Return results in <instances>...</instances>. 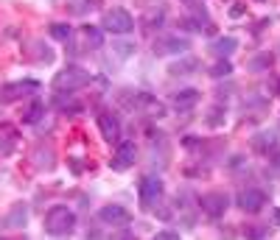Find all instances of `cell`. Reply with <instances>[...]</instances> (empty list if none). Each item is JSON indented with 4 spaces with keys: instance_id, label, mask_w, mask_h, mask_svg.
<instances>
[{
    "instance_id": "6da1fadb",
    "label": "cell",
    "mask_w": 280,
    "mask_h": 240,
    "mask_svg": "<svg viewBox=\"0 0 280 240\" xmlns=\"http://www.w3.org/2000/svg\"><path fill=\"white\" fill-rule=\"evenodd\" d=\"M76 226V212L70 207H51L45 215V232L53 237H62V235H70Z\"/></svg>"
},
{
    "instance_id": "7a4b0ae2",
    "label": "cell",
    "mask_w": 280,
    "mask_h": 240,
    "mask_svg": "<svg viewBox=\"0 0 280 240\" xmlns=\"http://www.w3.org/2000/svg\"><path fill=\"white\" fill-rule=\"evenodd\" d=\"M90 84V73L81 67H64L62 73L53 79V87L59 89V92H76V89L87 87Z\"/></svg>"
},
{
    "instance_id": "3957f363",
    "label": "cell",
    "mask_w": 280,
    "mask_h": 240,
    "mask_svg": "<svg viewBox=\"0 0 280 240\" xmlns=\"http://www.w3.org/2000/svg\"><path fill=\"white\" fill-rule=\"evenodd\" d=\"M104 28L112 34H129L135 28V20L126 9H110L104 14Z\"/></svg>"
},
{
    "instance_id": "277c9868",
    "label": "cell",
    "mask_w": 280,
    "mask_h": 240,
    "mask_svg": "<svg viewBox=\"0 0 280 240\" xmlns=\"http://www.w3.org/2000/svg\"><path fill=\"white\" fill-rule=\"evenodd\" d=\"M138 196H140V204L143 209H152L157 199L163 196V182L157 176H143L140 179V187H138Z\"/></svg>"
},
{
    "instance_id": "5b68a950",
    "label": "cell",
    "mask_w": 280,
    "mask_h": 240,
    "mask_svg": "<svg viewBox=\"0 0 280 240\" xmlns=\"http://www.w3.org/2000/svg\"><path fill=\"white\" fill-rule=\"evenodd\" d=\"M235 204L238 209H244V212H261L266 204V193L258 187H244L241 193L235 196Z\"/></svg>"
},
{
    "instance_id": "8992f818",
    "label": "cell",
    "mask_w": 280,
    "mask_h": 240,
    "mask_svg": "<svg viewBox=\"0 0 280 240\" xmlns=\"http://www.w3.org/2000/svg\"><path fill=\"white\" fill-rule=\"evenodd\" d=\"M190 51V39L185 37H163L154 42V53L157 56H182Z\"/></svg>"
},
{
    "instance_id": "52a82bcc",
    "label": "cell",
    "mask_w": 280,
    "mask_h": 240,
    "mask_svg": "<svg viewBox=\"0 0 280 240\" xmlns=\"http://www.w3.org/2000/svg\"><path fill=\"white\" fill-rule=\"evenodd\" d=\"M135 157H138L135 142H121V146L115 148V154H112V167H115V171H129V167L135 165Z\"/></svg>"
},
{
    "instance_id": "ba28073f",
    "label": "cell",
    "mask_w": 280,
    "mask_h": 240,
    "mask_svg": "<svg viewBox=\"0 0 280 240\" xmlns=\"http://www.w3.org/2000/svg\"><path fill=\"white\" fill-rule=\"evenodd\" d=\"M199 207L205 215H210V218H219V215H224V209H227V196L224 193H205L199 199Z\"/></svg>"
},
{
    "instance_id": "9c48e42d",
    "label": "cell",
    "mask_w": 280,
    "mask_h": 240,
    "mask_svg": "<svg viewBox=\"0 0 280 240\" xmlns=\"http://www.w3.org/2000/svg\"><path fill=\"white\" fill-rule=\"evenodd\" d=\"M98 129H101V137H104L106 142H118V137H121V123H118V117L112 115V112H101L98 115Z\"/></svg>"
},
{
    "instance_id": "30bf717a",
    "label": "cell",
    "mask_w": 280,
    "mask_h": 240,
    "mask_svg": "<svg viewBox=\"0 0 280 240\" xmlns=\"http://www.w3.org/2000/svg\"><path fill=\"white\" fill-rule=\"evenodd\" d=\"M98 218L104 221V224H110V226H123V224L132 221V215H129V209H123L121 204H106V207L98 212Z\"/></svg>"
},
{
    "instance_id": "8fae6325",
    "label": "cell",
    "mask_w": 280,
    "mask_h": 240,
    "mask_svg": "<svg viewBox=\"0 0 280 240\" xmlns=\"http://www.w3.org/2000/svg\"><path fill=\"white\" fill-rule=\"evenodd\" d=\"M199 98H202V92H199V89L185 87V89H177V92L171 95V104H174L177 109H190V106H196V104H199Z\"/></svg>"
},
{
    "instance_id": "7c38bea8",
    "label": "cell",
    "mask_w": 280,
    "mask_h": 240,
    "mask_svg": "<svg viewBox=\"0 0 280 240\" xmlns=\"http://www.w3.org/2000/svg\"><path fill=\"white\" fill-rule=\"evenodd\" d=\"M34 89H37V81H17V84H9V87L0 89V95H3L0 101H17V98H23V95L34 92Z\"/></svg>"
},
{
    "instance_id": "4fadbf2b",
    "label": "cell",
    "mask_w": 280,
    "mask_h": 240,
    "mask_svg": "<svg viewBox=\"0 0 280 240\" xmlns=\"http://www.w3.org/2000/svg\"><path fill=\"white\" fill-rule=\"evenodd\" d=\"M28 221V209L23 207V204H17V207H11V212L3 218V226L6 229H23Z\"/></svg>"
},
{
    "instance_id": "5bb4252c",
    "label": "cell",
    "mask_w": 280,
    "mask_h": 240,
    "mask_svg": "<svg viewBox=\"0 0 280 240\" xmlns=\"http://www.w3.org/2000/svg\"><path fill=\"white\" fill-rule=\"evenodd\" d=\"M34 165L39 167V171H51L53 162H56V154H53L51 146H37V151H34Z\"/></svg>"
},
{
    "instance_id": "9a60e30c",
    "label": "cell",
    "mask_w": 280,
    "mask_h": 240,
    "mask_svg": "<svg viewBox=\"0 0 280 240\" xmlns=\"http://www.w3.org/2000/svg\"><path fill=\"white\" fill-rule=\"evenodd\" d=\"M235 51H238V39L235 37H219L210 45V53H216L219 59H227L230 53H235Z\"/></svg>"
},
{
    "instance_id": "2e32d148",
    "label": "cell",
    "mask_w": 280,
    "mask_h": 240,
    "mask_svg": "<svg viewBox=\"0 0 280 240\" xmlns=\"http://www.w3.org/2000/svg\"><path fill=\"white\" fill-rule=\"evenodd\" d=\"M275 142H277V134H275V131H261V134L252 137V148H255L258 154L275 151Z\"/></svg>"
},
{
    "instance_id": "e0dca14e",
    "label": "cell",
    "mask_w": 280,
    "mask_h": 240,
    "mask_svg": "<svg viewBox=\"0 0 280 240\" xmlns=\"http://www.w3.org/2000/svg\"><path fill=\"white\" fill-rule=\"evenodd\" d=\"M193 70H199V62H196V59H182V62H174L168 67V73L171 76H185V73H193Z\"/></svg>"
},
{
    "instance_id": "ac0fdd59",
    "label": "cell",
    "mask_w": 280,
    "mask_h": 240,
    "mask_svg": "<svg viewBox=\"0 0 280 240\" xmlns=\"http://www.w3.org/2000/svg\"><path fill=\"white\" fill-rule=\"evenodd\" d=\"M48 31H51V37L59 39V42H68L70 39V26H68V22H53Z\"/></svg>"
},
{
    "instance_id": "d6986e66",
    "label": "cell",
    "mask_w": 280,
    "mask_h": 240,
    "mask_svg": "<svg viewBox=\"0 0 280 240\" xmlns=\"http://www.w3.org/2000/svg\"><path fill=\"white\" fill-rule=\"evenodd\" d=\"M230 73H233V64H230L227 59H219V62L210 67V76H213V79H224V76H230Z\"/></svg>"
},
{
    "instance_id": "ffe728a7",
    "label": "cell",
    "mask_w": 280,
    "mask_h": 240,
    "mask_svg": "<svg viewBox=\"0 0 280 240\" xmlns=\"http://www.w3.org/2000/svg\"><path fill=\"white\" fill-rule=\"evenodd\" d=\"M84 39H87V45H93V47L104 45V34H101V28H93V26L84 28Z\"/></svg>"
},
{
    "instance_id": "44dd1931",
    "label": "cell",
    "mask_w": 280,
    "mask_h": 240,
    "mask_svg": "<svg viewBox=\"0 0 280 240\" xmlns=\"http://www.w3.org/2000/svg\"><path fill=\"white\" fill-rule=\"evenodd\" d=\"M39 117H42V104H39V101H34V104L26 109V115H23V123H37Z\"/></svg>"
},
{
    "instance_id": "7402d4cb",
    "label": "cell",
    "mask_w": 280,
    "mask_h": 240,
    "mask_svg": "<svg viewBox=\"0 0 280 240\" xmlns=\"http://www.w3.org/2000/svg\"><path fill=\"white\" fill-rule=\"evenodd\" d=\"M224 123V106H213L210 112H207V126H213V129H219V126Z\"/></svg>"
},
{
    "instance_id": "603a6c76",
    "label": "cell",
    "mask_w": 280,
    "mask_h": 240,
    "mask_svg": "<svg viewBox=\"0 0 280 240\" xmlns=\"http://www.w3.org/2000/svg\"><path fill=\"white\" fill-rule=\"evenodd\" d=\"M269 64H272V56H269V53H261V56H255L252 62L247 64V67H249V70H266Z\"/></svg>"
},
{
    "instance_id": "cb8c5ba5",
    "label": "cell",
    "mask_w": 280,
    "mask_h": 240,
    "mask_svg": "<svg viewBox=\"0 0 280 240\" xmlns=\"http://www.w3.org/2000/svg\"><path fill=\"white\" fill-rule=\"evenodd\" d=\"M112 47H115V53H118L121 59H126V56H132V53H135V45H132V42H115Z\"/></svg>"
},
{
    "instance_id": "d4e9b609",
    "label": "cell",
    "mask_w": 280,
    "mask_h": 240,
    "mask_svg": "<svg viewBox=\"0 0 280 240\" xmlns=\"http://www.w3.org/2000/svg\"><path fill=\"white\" fill-rule=\"evenodd\" d=\"M34 47L39 51V56H37L39 62H45V64H48V62H53V53H51V47H42V45H34Z\"/></svg>"
},
{
    "instance_id": "484cf974",
    "label": "cell",
    "mask_w": 280,
    "mask_h": 240,
    "mask_svg": "<svg viewBox=\"0 0 280 240\" xmlns=\"http://www.w3.org/2000/svg\"><path fill=\"white\" fill-rule=\"evenodd\" d=\"M152 240H180V235H177V232H157V237H152Z\"/></svg>"
},
{
    "instance_id": "4316f807",
    "label": "cell",
    "mask_w": 280,
    "mask_h": 240,
    "mask_svg": "<svg viewBox=\"0 0 280 240\" xmlns=\"http://www.w3.org/2000/svg\"><path fill=\"white\" fill-rule=\"evenodd\" d=\"M244 11H247V9H244V3H233V9H230V17H235V20H238V17H244Z\"/></svg>"
},
{
    "instance_id": "83f0119b",
    "label": "cell",
    "mask_w": 280,
    "mask_h": 240,
    "mask_svg": "<svg viewBox=\"0 0 280 240\" xmlns=\"http://www.w3.org/2000/svg\"><path fill=\"white\" fill-rule=\"evenodd\" d=\"M272 224L280 226V209H275V212H272Z\"/></svg>"
},
{
    "instance_id": "f1b7e54d",
    "label": "cell",
    "mask_w": 280,
    "mask_h": 240,
    "mask_svg": "<svg viewBox=\"0 0 280 240\" xmlns=\"http://www.w3.org/2000/svg\"><path fill=\"white\" fill-rule=\"evenodd\" d=\"M115 240H138V237H135V235H129V232H123V235H118Z\"/></svg>"
},
{
    "instance_id": "f546056e",
    "label": "cell",
    "mask_w": 280,
    "mask_h": 240,
    "mask_svg": "<svg viewBox=\"0 0 280 240\" xmlns=\"http://www.w3.org/2000/svg\"><path fill=\"white\" fill-rule=\"evenodd\" d=\"M87 240H101L98 235H87Z\"/></svg>"
},
{
    "instance_id": "4dcf8cb0",
    "label": "cell",
    "mask_w": 280,
    "mask_h": 240,
    "mask_svg": "<svg viewBox=\"0 0 280 240\" xmlns=\"http://www.w3.org/2000/svg\"><path fill=\"white\" fill-rule=\"evenodd\" d=\"M275 89H277V92H280V81H277V87H275Z\"/></svg>"
},
{
    "instance_id": "1f68e13d",
    "label": "cell",
    "mask_w": 280,
    "mask_h": 240,
    "mask_svg": "<svg viewBox=\"0 0 280 240\" xmlns=\"http://www.w3.org/2000/svg\"><path fill=\"white\" fill-rule=\"evenodd\" d=\"M0 240H3V237H0Z\"/></svg>"
}]
</instances>
